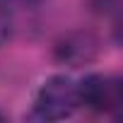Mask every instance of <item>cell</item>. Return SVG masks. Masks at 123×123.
Instances as JSON below:
<instances>
[{"label": "cell", "mask_w": 123, "mask_h": 123, "mask_svg": "<svg viewBox=\"0 0 123 123\" xmlns=\"http://www.w3.org/2000/svg\"><path fill=\"white\" fill-rule=\"evenodd\" d=\"M77 106H80L77 82L70 80L68 75H53L39 87L31 116L39 121H63L73 116Z\"/></svg>", "instance_id": "obj_1"}, {"label": "cell", "mask_w": 123, "mask_h": 123, "mask_svg": "<svg viewBox=\"0 0 123 123\" xmlns=\"http://www.w3.org/2000/svg\"><path fill=\"white\" fill-rule=\"evenodd\" d=\"M77 97L80 104L94 111L116 113L123 104V85L113 75H87L82 82H77Z\"/></svg>", "instance_id": "obj_2"}, {"label": "cell", "mask_w": 123, "mask_h": 123, "mask_svg": "<svg viewBox=\"0 0 123 123\" xmlns=\"http://www.w3.org/2000/svg\"><path fill=\"white\" fill-rule=\"evenodd\" d=\"M99 48L101 43L97 34L85 31V29L68 31L65 36H60L55 41V60L70 68H82L99 55Z\"/></svg>", "instance_id": "obj_3"}, {"label": "cell", "mask_w": 123, "mask_h": 123, "mask_svg": "<svg viewBox=\"0 0 123 123\" xmlns=\"http://www.w3.org/2000/svg\"><path fill=\"white\" fill-rule=\"evenodd\" d=\"M92 7L99 15H118L121 0H92Z\"/></svg>", "instance_id": "obj_4"}, {"label": "cell", "mask_w": 123, "mask_h": 123, "mask_svg": "<svg viewBox=\"0 0 123 123\" xmlns=\"http://www.w3.org/2000/svg\"><path fill=\"white\" fill-rule=\"evenodd\" d=\"M7 36V19L3 17V12H0V41H3Z\"/></svg>", "instance_id": "obj_5"}, {"label": "cell", "mask_w": 123, "mask_h": 123, "mask_svg": "<svg viewBox=\"0 0 123 123\" xmlns=\"http://www.w3.org/2000/svg\"><path fill=\"white\" fill-rule=\"evenodd\" d=\"M10 3H17V5H36L39 0H10Z\"/></svg>", "instance_id": "obj_6"}, {"label": "cell", "mask_w": 123, "mask_h": 123, "mask_svg": "<svg viewBox=\"0 0 123 123\" xmlns=\"http://www.w3.org/2000/svg\"><path fill=\"white\" fill-rule=\"evenodd\" d=\"M0 121H3V116H0Z\"/></svg>", "instance_id": "obj_7"}]
</instances>
